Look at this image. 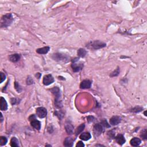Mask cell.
Returning a JSON list of instances; mask_svg holds the SVG:
<instances>
[{"label":"cell","mask_w":147,"mask_h":147,"mask_svg":"<svg viewBox=\"0 0 147 147\" xmlns=\"http://www.w3.org/2000/svg\"><path fill=\"white\" fill-rule=\"evenodd\" d=\"M51 92L55 96V105L56 108H58V109H61L63 105L61 100L60 91L59 88L54 87V88H51Z\"/></svg>","instance_id":"6da1fadb"},{"label":"cell","mask_w":147,"mask_h":147,"mask_svg":"<svg viewBox=\"0 0 147 147\" xmlns=\"http://www.w3.org/2000/svg\"><path fill=\"white\" fill-rule=\"evenodd\" d=\"M106 46V44L100 40H96V41L90 42L86 45V47L90 50H96L100 48H104Z\"/></svg>","instance_id":"7a4b0ae2"},{"label":"cell","mask_w":147,"mask_h":147,"mask_svg":"<svg viewBox=\"0 0 147 147\" xmlns=\"http://www.w3.org/2000/svg\"><path fill=\"white\" fill-rule=\"evenodd\" d=\"M13 18L12 14L11 13H8V14L3 16L1 18V27L2 28H7L12 23L13 21Z\"/></svg>","instance_id":"3957f363"},{"label":"cell","mask_w":147,"mask_h":147,"mask_svg":"<svg viewBox=\"0 0 147 147\" xmlns=\"http://www.w3.org/2000/svg\"><path fill=\"white\" fill-rule=\"evenodd\" d=\"M29 120L30 121V125L34 129L38 130H39L41 129V123L39 121L37 120L36 119L35 116L34 114L31 115L29 118Z\"/></svg>","instance_id":"277c9868"},{"label":"cell","mask_w":147,"mask_h":147,"mask_svg":"<svg viewBox=\"0 0 147 147\" xmlns=\"http://www.w3.org/2000/svg\"><path fill=\"white\" fill-rule=\"evenodd\" d=\"M52 58L56 61H63V62H67L69 59V57L68 56L63 54L61 53H55L52 56Z\"/></svg>","instance_id":"5b68a950"},{"label":"cell","mask_w":147,"mask_h":147,"mask_svg":"<svg viewBox=\"0 0 147 147\" xmlns=\"http://www.w3.org/2000/svg\"><path fill=\"white\" fill-rule=\"evenodd\" d=\"M72 62V64H71V67H72L74 72H79V71L82 70L83 67H84V64L77 63V62H78V58H75V59H73Z\"/></svg>","instance_id":"8992f818"},{"label":"cell","mask_w":147,"mask_h":147,"mask_svg":"<svg viewBox=\"0 0 147 147\" xmlns=\"http://www.w3.org/2000/svg\"><path fill=\"white\" fill-rule=\"evenodd\" d=\"M94 133L96 136H98L101 134L104 130V126L101 124H96L94 126Z\"/></svg>","instance_id":"52a82bcc"},{"label":"cell","mask_w":147,"mask_h":147,"mask_svg":"<svg viewBox=\"0 0 147 147\" xmlns=\"http://www.w3.org/2000/svg\"><path fill=\"white\" fill-rule=\"evenodd\" d=\"M36 114L40 118H43L46 117L47 114V111L46 108L42 107H39L36 109Z\"/></svg>","instance_id":"ba28073f"},{"label":"cell","mask_w":147,"mask_h":147,"mask_svg":"<svg viewBox=\"0 0 147 147\" xmlns=\"http://www.w3.org/2000/svg\"><path fill=\"white\" fill-rule=\"evenodd\" d=\"M54 78L51 74L46 75L44 76L43 80L42 83L45 86H48V85L54 83Z\"/></svg>","instance_id":"9c48e42d"},{"label":"cell","mask_w":147,"mask_h":147,"mask_svg":"<svg viewBox=\"0 0 147 147\" xmlns=\"http://www.w3.org/2000/svg\"><path fill=\"white\" fill-rule=\"evenodd\" d=\"M92 86V82L89 80H83L80 84V88L82 89L90 88Z\"/></svg>","instance_id":"30bf717a"},{"label":"cell","mask_w":147,"mask_h":147,"mask_svg":"<svg viewBox=\"0 0 147 147\" xmlns=\"http://www.w3.org/2000/svg\"><path fill=\"white\" fill-rule=\"evenodd\" d=\"M121 121V117H118V116H113L110 120V124L112 125H117L119 123H120Z\"/></svg>","instance_id":"8fae6325"},{"label":"cell","mask_w":147,"mask_h":147,"mask_svg":"<svg viewBox=\"0 0 147 147\" xmlns=\"http://www.w3.org/2000/svg\"><path fill=\"white\" fill-rule=\"evenodd\" d=\"M115 139H116V142H117L118 144L121 145V146L123 145L125 142H126L124 136L122 134H118L117 136L115 137Z\"/></svg>","instance_id":"7c38bea8"},{"label":"cell","mask_w":147,"mask_h":147,"mask_svg":"<svg viewBox=\"0 0 147 147\" xmlns=\"http://www.w3.org/2000/svg\"><path fill=\"white\" fill-rule=\"evenodd\" d=\"M20 58L21 56L19 54H13V55H9V60L12 62L16 63L20 59Z\"/></svg>","instance_id":"4fadbf2b"},{"label":"cell","mask_w":147,"mask_h":147,"mask_svg":"<svg viewBox=\"0 0 147 147\" xmlns=\"http://www.w3.org/2000/svg\"><path fill=\"white\" fill-rule=\"evenodd\" d=\"M50 50V47H48V46H46V47L37 49L36 52L39 54H42V55H44V54H47L48 52H49Z\"/></svg>","instance_id":"5bb4252c"},{"label":"cell","mask_w":147,"mask_h":147,"mask_svg":"<svg viewBox=\"0 0 147 147\" xmlns=\"http://www.w3.org/2000/svg\"><path fill=\"white\" fill-rule=\"evenodd\" d=\"M74 140L72 137H67L64 142V146H72Z\"/></svg>","instance_id":"9a60e30c"},{"label":"cell","mask_w":147,"mask_h":147,"mask_svg":"<svg viewBox=\"0 0 147 147\" xmlns=\"http://www.w3.org/2000/svg\"><path fill=\"white\" fill-rule=\"evenodd\" d=\"M65 129L68 134H72L74 133V126L70 123H66L65 124Z\"/></svg>","instance_id":"2e32d148"},{"label":"cell","mask_w":147,"mask_h":147,"mask_svg":"<svg viewBox=\"0 0 147 147\" xmlns=\"http://www.w3.org/2000/svg\"><path fill=\"white\" fill-rule=\"evenodd\" d=\"M92 137V135H91L89 132H84L82 133L79 136V138H80L81 140L84 141H88L90 140Z\"/></svg>","instance_id":"e0dca14e"},{"label":"cell","mask_w":147,"mask_h":147,"mask_svg":"<svg viewBox=\"0 0 147 147\" xmlns=\"http://www.w3.org/2000/svg\"><path fill=\"white\" fill-rule=\"evenodd\" d=\"M141 142H142V141L140 138H137V137H134V138L132 139L130 142L131 146H138L141 144Z\"/></svg>","instance_id":"ac0fdd59"},{"label":"cell","mask_w":147,"mask_h":147,"mask_svg":"<svg viewBox=\"0 0 147 147\" xmlns=\"http://www.w3.org/2000/svg\"><path fill=\"white\" fill-rule=\"evenodd\" d=\"M8 109L7 102L2 96L1 97V110L2 111H5Z\"/></svg>","instance_id":"d6986e66"},{"label":"cell","mask_w":147,"mask_h":147,"mask_svg":"<svg viewBox=\"0 0 147 147\" xmlns=\"http://www.w3.org/2000/svg\"><path fill=\"white\" fill-rule=\"evenodd\" d=\"M10 146L13 147H16L19 146V142L16 137H13L10 140Z\"/></svg>","instance_id":"ffe728a7"},{"label":"cell","mask_w":147,"mask_h":147,"mask_svg":"<svg viewBox=\"0 0 147 147\" xmlns=\"http://www.w3.org/2000/svg\"><path fill=\"white\" fill-rule=\"evenodd\" d=\"M84 127H85V125L84 124H82L79 125V126L77 128L76 132H75V133H76V136L82 132V131L84 130Z\"/></svg>","instance_id":"44dd1931"},{"label":"cell","mask_w":147,"mask_h":147,"mask_svg":"<svg viewBox=\"0 0 147 147\" xmlns=\"http://www.w3.org/2000/svg\"><path fill=\"white\" fill-rule=\"evenodd\" d=\"M87 54V51L84 49L83 48H80L78 51V55L80 58H84L85 57Z\"/></svg>","instance_id":"7402d4cb"},{"label":"cell","mask_w":147,"mask_h":147,"mask_svg":"<svg viewBox=\"0 0 147 147\" xmlns=\"http://www.w3.org/2000/svg\"><path fill=\"white\" fill-rule=\"evenodd\" d=\"M8 142V140L6 137L4 136H1L0 137V146H3L6 144Z\"/></svg>","instance_id":"603a6c76"},{"label":"cell","mask_w":147,"mask_h":147,"mask_svg":"<svg viewBox=\"0 0 147 147\" xmlns=\"http://www.w3.org/2000/svg\"><path fill=\"white\" fill-rule=\"evenodd\" d=\"M120 72V68H119V67H117V69H116L113 72H112V74H110V77L117 76L119 75Z\"/></svg>","instance_id":"cb8c5ba5"},{"label":"cell","mask_w":147,"mask_h":147,"mask_svg":"<svg viewBox=\"0 0 147 147\" xmlns=\"http://www.w3.org/2000/svg\"><path fill=\"white\" fill-rule=\"evenodd\" d=\"M143 109V108L142 107H140V106H136V107H135L134 108H133L131 110V112H133V113H139V112H142Z\"/></svg>","instance_id":"d4e9b609"},{"label":"cell","mask_w":147,"mask_h":147,"mask_svg":"<svg viewBox=\"0 0 147 147\" xmlns=\"http://www.w3.org/2000/svg\"><path fill=\"white\" fill-rule=\"evenodd\" d=\"M14 88H15V89H16L18 92H21V90H22L20 84H19L18 83H17V82L14 83Z\"/></svg>","instance_id":"484cf974"},{"label":"cell","mask_w":147,"mask_h":147,"mask_svg":"<svg viewBox=\"0 0 147 147\" xmlns=\"http://www.w3.org/2000/svg\"><path fill=\"white\" fill-rule=\"evenodd\" d=\"M141 137H142V138L144 139L147 138V130H146V129L142 131V134H141Z\"/></svg>","instance_id":"4316f807"},{"label":"cell","mask_w":147,"mask_h":147,"mask_svg":"<svg viewBox=\"0 0 147 147\" xmlns=\"http://www.w3.org/2000/svg\"><path fill=\"white\" fill-rule=\"evenodd\" d=\"M108 136H109V137L110 138H114L115 133L113 132V130H110V131H109L108 132Z\"/></svg>","instance_id":"83f0119b"},{"label":"cell","mask_w":147,"mask_h":147,"mask_svg":"<svg viewBox=\"0 0 147 147\" xmlns=\"http://www.w3.org/2000/svg\"><path fill=\"white\" fill-rule=\"evenodd\" d=\"M33 83H34V80H33V79L30 78V76L28 77L26 79V84L30 85V84H32Z\"/></svg>","instance_id":"f1b7e54d"},{"label":"cell","mask_w":147,"mask_h":147,"mask_svg":"<svg viewBox=\"0 0 147 147\" xmlns=\"http://www.w3.org/2000/svg\"><path fill=\"white\" fill-rule=\"evenodd\" d=\"M100 124L103 125L104 127H106V128H109L110 126V125L108 124L107 121H106V120H103L101 122H100Z\"/></svg>","instance_id":"f546056e"},{"label":"cell","mask_w":147,"mask_h":147,"mask_svg":"<svg viewBox=\"0 0 147 147\" xmlns=\"http://www.w3.org/2000/svg\"><path fill=\"white\" fill-rule=\"evenodd\" d=\"M1 83H2L6 79V75L5 74H4L3 72H1Z\"/></svg>","instance_id":"4dcf8cb0"},{"label":"cell","mask_w":147,"mask_h":147,"mask_svg":"<svg viewBox=\"0 0 147 147\" xmlns=\"http://www.w3.org/2000/svg\"><path fill=\"white\" fill-rule=\"evenodd\" d=\"M76 147H84V144L82 142H79L76 145Z\"/></svg>","instance_id":"1f68e13d"},{"label":"cell","mask_w":147,"mask_h":147,"mask_svg":"<svg viewBox=\"0 0 147 147\" xmlns=\"http://www.w3.org/2000/svg\"><path fill=\"white\" fill-rule=\"evenodd\" d=\"M94 119V118L93 117H92V116H89V117H88V122H90L93 121Z\"/></svg>","instance_id":"d6a6232c"},{"label":"cell","mask_w":147,"mask_h":147,"mask_svg":"<svg viewBox=\"0 0 147 147\" xmlns=\"http://www.w3.org/2000/svg\"><path fill=\"white\" fill-rule=\"evenodd\" d=\"M40 76H41V74H40V73H37L36 75V76L38 78V79H40Z\"/></svg>","instance_id":"836d02e7"},{"label":"cell","mask_w":147,"mask_h":147,"mask_svg":"<svg viewBox=\"0 0 147 147\" xmlns=\"http://www.w3.org/2000/svg\"><path fill=\"white\" fill-rule=\"evenodd\" d=\"M1 122H2V121H3V117H2V113H1Z\"/></svg>","instance_id":"e575fe53"},{"label":"cell","mask_w":147,"mask_h":147,"mask_svg":"<svg viewBox=\"0 0 147 147\" xmlns=\"http://www.w3.org/2000/svg\"><path fill=\"white\" fill-rule=\"evenodd\" d=\"M96 146H102V145H98V144H97V145H96Z\"/></svg>","instance_id":"d590c367"},{"label":"cell","mask_w":147,"mask_h":147,"mask_svg":"<svg viewBox=\"0 0 147 147\" xmlns=\"http://www.w3.org/2000/svg\"><path fill=\"white\" fill-rule=\"evenodd\" d=\"M146 111L144 112V114H145V116H146Z\"/></svg>","instance_id":"8d00e7d4"}]
</instances>
